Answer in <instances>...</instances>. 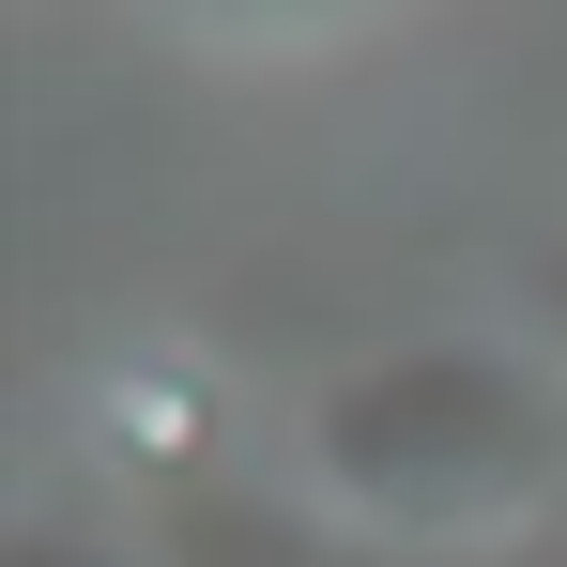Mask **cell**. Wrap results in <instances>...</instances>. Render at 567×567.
<instances>
[{"label": "cell", "mask_w": 567, "mask_h": 567, "mask_svg": "<svg viewBox=\"0 0 567 567\" xmlns=\"http://www.w3.org/2000/svg\"><path fill=\"white\" fill-rule=\"evenodd\" d=\"M307 491L369 553H461L567 522V369L522 338H414L307 399Z\"/></svg>", "instance_id": "cell-1"}, {"label": "cell", "mask_w": 567, "mask_h": 567, "mask_svg": "<svg viewBox=\"0 0 567 567\" xmlns=\"http://www.w3.org/2000/svg\"><path fill=\"white\" fill-rule=\"evenodd\" d=\"M185 31H215V47H307V31H353V16H383V0H169Z\"/></svg>", "instance_id": "cell-4"}, {"label": "cell", "mask_w": 567, "mask_h": 567, "mask_svg": "<svg viewBox=\"0 0 567 567\" xmlns=\"http://www.w3.org/2000/svg\"><path fill=\"white\" fill-rule=\"evenodd\" d=\"M553 307H567V277H553Z\"/></svg>", "instance_id": "cell-6"}, {"label": "cell", "mask_w": 567, "mask_h": 567, "mask_svg": "<svg viewBox=\"0 0 567 567\" xmlns=\"http://www.w3.org/2000/svg\"><path fill=\"white\" fill-rule=\"evenodd\" d=\"M154 567H414V553H369L353 522H307V506H230V491H199V506H169V553Z\"/></svg>", "instance_id": "cell-3"}, {"label": "cell", "mask_w": 567, "mask_h": 567, "mask_svg": "<svg viewBox=\"0 0 567 567\" xmlns=\"http://www.w3.org/2000/svg\"><path fill=\"white\" fill-rule=\"evenodd\" d=\"M93 461L123 475V491H154V506H199L215 461H230V369L185 353V338L107 353L93 369Z\"/></svg>", "instance_id": "cell-2"}, {"label": "cell", "mask_w": 567, "mask_h": 567, "mask_svg": "<svg viewBox=\"0 0 567 567\" xmlns=\"http://www.w3.org/2000/svg\"><path fill=\"white\" fill-rule=\"evenodd\" d=\"M0 567H138V553H123V537H78V522H31Z\"/></svg>", "instance_id": "cell-5"}]
</instances>
